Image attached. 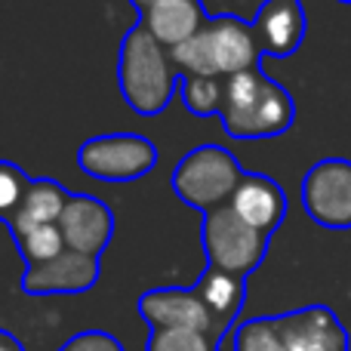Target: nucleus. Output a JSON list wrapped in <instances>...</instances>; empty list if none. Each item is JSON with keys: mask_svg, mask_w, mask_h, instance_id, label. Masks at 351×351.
<instances>
[{"mask_svg": "<svg viewBox=\"0 0 351 351\" xmlns=\"http://www.w3.org/2000/svg\"><path fill=\"white\" fill-rule=\"evenodd\" d=\"M219 121L231 139H271L293 127L296 102L278 80L253 68L225 80Z\"/></svg>", "mask_w": 351, "mask_h": 351, "instance_id": "1", "label": "nucleus"}, {"mask_svg": "<svg viewBox=\"0 0 351 351\" xmlns=\"http://www.w3.org/2000/svg\"><path fill=\"white\" fill-rule=\"evenodd\" d=\"M170 56L182 74L228 80L234 74L259 68L262 49L253 34V25L241 22L231 12H222V16L206 19L204 28L191 40L173 47Z\"/></svg>", "mask_w": 351, "mask_h": 351, "instance_id": "2", "label": "nucleus"}, {"mask_svg": "<svg viewBox=\"0 0 351 351\" xmlns=\"http://www.w3.org/2000/svg\"><path fill=\"white\" fill-rule=\"evenodd\" d=\"M123 102L142 117L160 114L170 105L176 84H182V71L176 68L170 49L139 22L127 31L117 59Z\"/></svg>", "mask_w": 351, "mask_h": 351, "instance_id": "3", "label": "nucleus"}, {"mask_svg": "<svg viewBox=\"0 0 351 351\" xmlns=\"http://www.w3.org/2000/svg\"><path fill=\"white\" fill-rule=\"evenodd\" d=\"M243 167L228 148L200 145L191 148L173 170V191L182 204L206 213L228 206L243 179Z\"/></svg>", "mask_w": 351, "mask_h": 351, "instance_id": "4", "label": "nucleus"}, {"mask_svg": "<svg viewBox=\"0 0 351 351\" xmlns=\"http://www.w3.org/2000/svg\"><path fill=\"white\" fill-rule=\"evenodd\" d=\"M200 243H204L210 268L237 274V278H250L268 253V234L243 222L231 206L206 213L200 222Z\"/></svg>", "mask_w": 351, "mask_h": 351, "instance_id": "5", "label": "nucleus"}, {"mask_svg": "<svg viewBox=\"0 0 351 351\" xmlns=\"http://www.w3.org/2000/svg\"><path fill=\"white\" fill-rule=\"evenodd\" d=\"M77 167L99 182H133L158 167V148L139 133L93 136L80 145Z\"/></svg>", "mask_w": 351, "mask_h": 351, "instance_id": "6", "label": "nucleus"}, {"mask_svg": "<svg viewBox=\"0 0 351 351\" xmlns=\"http://www.w3.org/2000/svg\"><path fill=\"white\" fill-rule=\"evenodd\" d=\"M302 206L311 222L330 231L351 228V160L324 158L302 179Z\"/></svg>", "mask_w": 351, "mask_h": 351, "instance_id": "7", "label": "nucleus"}, {"mask_svg": "<svg viewBox=\"0 0 351 351\" xmlns=\"http://www.w3.org/2000/svg\"><path fill=\"white\" fill-rule=\"evenodd\" d=\"M99 259L74 250H62L56 259L28 265L22 274V290L28 296H74L99 284Z\"/></svg>", "mask_w": 351, "mask_h": 351, "instance_id": "8", "label": "nucleus"}, {"mask_svg": "<svg viewBox=\"0 0 351 351\" xmlns=\"http://www.w3.org/2000/svg\"><path fill=\"white\" fill-rule=\"evenodd\" d=\"M274 321L290 351H351L346 324L330 305H305Z\"/></svg>", "mask_w": 351, "mask_h": 351, "instance_id": "9", "label": "nucleus"}, {"mask_svg": "<svg viewBox=\"0 0 351 351\" xmlns=\"http://www.w3.org/2000/svg\"><path fill=\"white\" fill-rule=\"evenodd\" d=\"M59 231L65 237V247L84 256H99L111 243L114 234V213L105 200L90 194H71L65 204V213L59 219Z\"/></svg>", "mask_w": 351, "mask_h": 351, "instance_id": "10", "label": "nucleus"}, {"mask_svg": "<svg viewBox=\"0 0 351 351\" xmlns=\"http://www.w3.org/2000/svg\"><path fill=\"white\" fill-rule=\"evenodd\" d=\"M139 315L152 324V330H197V333H210L216 339L206 305L200 302L197 293L185 290V287L148 290L145 296H139Z\"/></svg>", "mask_w": 351, "mask_h": 351, "instance_id": "11", "label": "nucleus"}, {"mask_svg": "<svg viewBox=\"0 0 351 351\" xmlns=\"http://www.w3.org/2000/svg\"><path fill=\"white\" fill-rule=\"evenodd\" d=\"M305 6L302 0H265L253 19V34L262 56L287 59L305 40Z\"/></svg>", "mask_w": 351, "mask_h": 351, "instance_id": "12", "label": "nucleus"}, {"mask_svg": "<svg viewBox=\"0 0 351 351\" xmlns=\"http://www.w3.org/2000/svg\"><path fill=\"white\" fill-rule=\"evenodd\" d=\"M231 210L250 222L256 231L271 237L280 228L287 216V194L271 176L262 173H243L241 185H237L234 197H231Z\"/></svg>", "mask_w": 351, "mask_h": 351, "instance_id": "13", "label": "nucleus"}, {"mask_svg": "<svg viewBox=\"0 0 351 351\" xmlns=\"http://www.w3.org/2000/svg\"><path fill=\"white\" fill-rule=\"evenodd\" d=\"M206 10L200 0H154L148 10L139 12V25L148 28L167 49L191 40L206 25Z\"/></svg>", "mask_w": 351, "mask_h": 351, "instance_id": "14", "label": "nucleus"}, {"mask_svg": "<svg viewBox=\"0 0 351 351\" xmlns=\"http://www.w3.org/2000/svg\"><path fill=\"white\" fill-rule=\"evenodd\" d=\"M194 293H197L200 302H204L206 311H210L216 339H222V336L234 327L237 315H241V308H243V299H247V278L219 271V268H206V271L200 274V280L194 284Z\"/></svg>", "mask_w": 351, "mask_h": 351, "instance_id": "15", "label": "nucleus"}, {"mask_svg": "<svg viewBox=\"0 0 351 351\" xmlns=\"http://www.w3.org/2000/svg\"><path fill=\"white\" fill-rule=\"evenodd\" d=\"M68 197H71V194L65 191L62 182H56V179H31V188H28V194H25L22 206H19L16 216L10 219L12 241L22 237V234H28V231L59 225Z\"/></svg>", "mask_w": 351, "mask_h": 351, "instance_id": "16", "label": "nucleus"}, {"mask_svg": "<svg viewBox=\"0 0 351 351\" xmlns=\"http://www.w3.org/2000/svg\"><path fill=\"white\" fill-rule=\"evenodd\" d=\"M182 105L197 117H213L222 111L225 99V80L219 77H200V74H182L179 86Z\"/></svg>", "mask_w": 351, "mask_h": 351, "instance_id": "17", "label": "nucleus"}, {"mask_svg": "<svg viewBox=\"0 0 351 351\" xmlns=\"http://www.w3.org/2000/svg\"><path fill=\"white\" fill-rule=\"evenodd\" d=\"M231 351H290L274 317H253L234 327Z\"/></svg>", "mask_w": 351, "mask_h": 351, "instance_id": "18", "label": "nucleus"}, {"mask_svg": "<svg viewBox=\"0 0 351 351\" xmlns=\"http://www.w3.org/2000/svg\"><path fill=\"white\" fill-rule=\"evenodd\" d=\"M16 247L22 253L25 265H40V262H49L62 253L65 247V237H62L59 225H49V228H37L28 231V234L16 237Z\"/></svg>", "mask_w": 351, "mask_h": 351, "instance_id": "19", "label": "nucleus"}, {"mask_svg": "<svg viewBox=\"0 0 351 351\" xmlns=\"http://www.w3.org/2000/svg\"><path fill=\"white\" fill-rule=\"evenodd\" d=\"M28 188H31V176L22 167L10 164V160H0V222L10 225V219L22 206Z\"/></svg>", "mask_w": 351, "mask_h": 351, "instance_id": "20", "label": "nucleus"}, {"mask_svg": "<svg viewBox=\"0 0 351 351\" xmlns=\"http://www.w3.org/2000/svg\"><path fill=\"white\" fill-rule=\"evenodd\" d=\"M219 342L197 330H152L145 351H216Z\"/></svg>", "mask_w": 351, "mask_h": 351, "instance_id": "21", "label": "nucleus"}, {"mask_svg": "<svg viewBox=\"0 0 351 351\" xmlns=\"http://www.w3.org/2000/svg\"><path fill=\"white\" fill-rule=\"evenodd\" d=\"M62 351H123V346L105 330H84V333L71 336Z\"/></svg>", "mask_w": 351, "mask_h": 351, "instance_id": "22", "label": "nucleus"}, {"mask_svg": "<svg viewBox=\"0 0 351 351\" xmlns=\"http://www.w3.org/2000/svg\"><path fill=\"white\" fill-rule=\"evenodd\" d=\"M0 351H25V348L19 346L16 336H10L6 330H0Z\"/></svg>", "mask_w": 351, "mask_h": 351, "instance_id": "23", "label": "nucleus"}, {"mask_svg": "<svg viewBox=\"0 0 351 351\" xmlns=\"http://www.w3.org/2000/svg\"><path fill=\"white\" fill-rule=\"evenodd\" d=\"M130 3L136 6V12H142V10H148V6H152L154 0H130Z\"/></svg>", "mask_w": 351, "mask_h": 351, "instance_id": "24", "label": "nucleus"}, {"mask_svg": "<svg viewBox=\"0 0 351 351\" xmlns=\"http://www.w3.org/2000/svg\"><path fill=\"white\" fill-rule=\"evenodd\" d=\"M339 3H351V0H339Z\"/></svg>", "mask_w": 351, "mask_h": 351, "instance_id": "25", "label": "nucleus"}]
</instances>
